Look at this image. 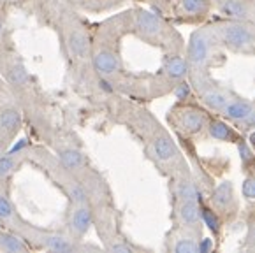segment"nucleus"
<instances>
[{
  "instance_id": "obj_1",
  "label": "nucleus",
  "mask_w": 255,
  "mask_h": 253,
  "mask_svg": "<svg viewBox=\"0 0 255 253\" xmlns=\"http://www.w3.org/2000/svg\"><path fill=\"white\" fill-rule=\"evenodd\" d=\"M220 39L227 48L234 51H252L255 48V32L252 26L240 19L220 25Z\"/></svg>"
},
{
  "instance_id": "obj_2",
  "label": "nucleus",
  "mask_w": 255,
  "mask_h": 253,
  "mask_svg": "<svg viewBox=\"0 0 255 253\" xmlns=\"http://www.w3.org/2000/svg\"><path fill=\"white\" fill-rule=\"evenodd\" d=\"M18 231L23 232L25 236H28L30 241H34L35 245L42 246V248L49 250V252L71 253L78 250L76 243L72 241L71 238L56 234V232H42V231H35V229H28V227H18Z\"/></svg>"
},
{
  "instance_id": "obj_3",
  "label": "nucleus",
  "mask_w": 255,
  "mask_h": 253,
  "mask_svg": "<svg viewBox=\"0 0 255 253\" xmlns=\"http://www.w3.org/2000/svg\"><path fill=\"white\" fill-rule=\"evenodd\" d=\"M210 49H211V37L204 30H197L194 32L188 41L187 49V62L192 67H203L204 63L210 58Z\"/></svg>"
},
{
  "instance_id": "obj_4",
  "label": "nucleus",
  "mask_w": 255,
  "mask_h": 253,
  "mask_svg": "<svg viewBox=\"0 0 255 253\" xmlns=\"http://www.w3.org/2000/svg\"><path fill=\"white\" fill-rule=\"evenodd\" d=\"M176 125L181 132L188 135L199 134L208 126V118L203 111L199 109H183V111L178 113Z\"/></svg>"
},
{
  "instance_id": "obj_5",
  "label": "nucleus",
  "mask_w": 255,
  "mask_h": 253,
  "mask_svg": "<svg viewBox=\"0 0 255 253\" xmlns=\"http://www.w3.org/2000/svg\"><path fill=\"white\" fill-rule=\"evenodd\" d=\"M92 222H94V213H92V208L88 206V202H85V204H74V209L71 213V220H69V227H71L72 234L76 238L85 236L90 231Z\"/></svg>"
},
{
  "instance_id": "obj_6",
  "label": "nucleus",
  "mask_w": 255,
  "mask_h": 253,
  "mask_svg": "<svg viewBox=\"0 0 255 253\" xmlns=\"http://www.w3.org/2000/svg\"><path fill=\"white\" fill-rule=\"evenodd\" d=\"M67 46L71 53L79 60L88 58L90 55V39H88L87 32L79 26H72L67 32Z\"/></svg>"
},
{
  "instance_id": "obj_7",
  "label": "nucleus",
  "mask_w": 255,
  "mask_h": 253,
  "mask_svg": "<svg viewBox=\"0 0 255 253\" xmlns=\"http://www.w3.org/2000/svg\"><path fill=\"white\" fill-rule=\"evenodd\" d=\"M178 220L181 222V225H185L190 231H195L201 224V206L199 202L192 201H178L176 208Z\"/></svg>"
},
{
  "instance_id": "obj_8",
  "label": "nucleus",
  "mask_w": 255,
  "mask_h": 253,
  "mask_svg": "<svg viewBox=\"0 0 255 253\" xmlns=\"http://www.w3.org/2000/svg\"><path fill=\"white\" fill-rule=\"evenodd\" d=\"M135 26L144 37H158L162 34V30H164V25L158 19V16L146 11H139L135 14Z\"/></svg>"
},
{
  "instance_id": "obj_9",
  "label": "nucleus",
  "mask_w": 255,
  "mask_h": 253,
  "mask_svg": "<svg viewBox=\"0 0 255 253\" xmlns=\"http://www.w3.org/2000/svg\"><path fill=\"white\" fill-rule=\"evenodd\" d=\"M94 67L102 78H109V76L118 72V58L117 55L109 49H99L94 55Z\"/></svg>"
},
{
  "instance_id": "obj_10",
  "label": "nucleus",
  "mask_w": 255,
  "mask_h": 253,
  "mask_svg": "<svg viewBox=\"0 0 255 253\" xmlns=\"http://www.w3.org/2000/svg\"><path fill=\"white\" fill-rule=\"evenodd\" d=\"M151 151H153L155 158L160 162H171L178 155V149L174 146V142L165 134L155 135L153 141H151Z\"/></svg>"
},
{
  "instance_id": "obj_11",
  "label": "nucleus",
  "mask_w": 255,
  "mask_h": 253,
  "mask_svg": "<svg viewBox=\"0 0 255 253\" xmlns=\"http://www.w3.org/2000/svg\"><path fill=\"white\" fill-rule=\"evenodd\" d=\"M255 106L252 104L250 101H245V99H234V101H229L227 106L224 108V116L231 122H238L241 123L243 120H247V116L252 113Z\"/></svg>"
},
{
  "instance_id": "obj_12",
  "label": "nucleus",
  "mask_w": 255,
  "mask_h": 253,
  "mask_svg": "<svg viewBox=\"0 0 255 253\" xmlns=\"http://www.w3.org/2000/svg\"><path fill=\"white\" fill-rule=\"evenodd\" d=\"M234 201V190L231 181H222L220 185L215 188L213 195H211V204L218 209V211H227Z\"/></svg>"
},
{
  "instance_id": "obj_13",
  "label": "nucleus",
  "mask_w": 255,
  "mask_h": 253,
  "mask_svg": "<svg viewBox=\"0 0 255 253\" xmlns=\"http://www.w3.org/2000/svg\"><path fill=\"white\" fill-rule=\"evenodd\" d=\"M58 156H60V164L64 169H67L69 172H78L81 171L83 167H85V155H83L79 149L76 148H65L62 149L60 153H58Z\"/></svg>"
},
{
  "instance_id": "obj_14",
  "label": "nucleus",
  "mask_w": 255,
  "mask_h": 253,
  "mask_svg": "<svg viewBox=\"0 0 255 253\" xmlns=\"http://www.w3.org/2000/svg\"><path fill=\"white\" fill-rule=\"evenodd\" d=\"M176 197L178 201H192V202H201L203 201V194L201 190L197 188L194 181L190 179H180L176 183Z\"/></svg>"
},
{
  "instance_id": "obj_15",
  "label": "nucleus",
  "mask_w": 255,
  "mask_h": 253,
  "mask_svg": "<svg viewBox=\"0 0 255 253\" xmlns=\"http://www.w3.org/2000/svg\"><path fill=\"white\" fill-rule=\"evenodd\" d=\"M203 102L208 106L210 109L213 111H224V108L227 106V102L231 101L229 95L224 92V90H218V88H210V90H204L203 95H201Z\"/></svg>"
},
{
  "instance_id": "obj_16",
  "label": "nucleus",
  "mask_w": 255,
  "mask_h": 253,
  "mask_svg": "<svg viewBox=\"0 0 255 253\" xmlns=\"http://www.w3.org/2000/svg\"><path fill=\"white\" fill-rule=\"evenodd\" d=\"M165 74L171 79H183L188 74V62L181 56H167L164 63Z\"/></svg>"
},
{
  "instance_id": "obj_17",
  "label": "nucleus",
  "mask_w": 255,
  "mask_h": 253,
  "mask_svg": "<svg viewBox=\"0 0 255 253\" xmlns=\"http://www.w3.org/2000/svg\"><path fill=\"white\" fill-rule=\"evenodd\" d=\"M21 125V118H19V113L16 109H4L0 113V132L5 135H14L16 130Z\"/></svg>"
},
{
  "instance_id": "obj_18",
  "label": "nucleus",
  "mask_w": 255,
  "mask_h": 253,
  "mask_svg": "<svg viewBox=\"0 0 255 253\" xmlns=\"http://www.w3.org/2000/svg\"><path fill=\"white\" fill-rule=\"evenodd\" d=\"M208 134L217 141H238V134L224 122H208Z\"/></svg>"
},
{
  "instance_id": "obj_19",
  "label": "nucleus",
  "mask_w": 255,
  "mask_h": 253,
  "mask_svg": "<svg viewBox=\"0 0 255 253\" xmlns=\"http://www.w3.org/2000/svg\"><path fill=\"white\" fill-rule=\"evenodd\" d=\"M0 250L9 253H21L26 252L28 246L19 236L11 234V232H0Z\"/></svg>"
},
{
  "instance_id": "obj_20",
  "label": "nucleus",
  "mask_w": 255,
  "mask_h": 253,
  "mask_svg": "<svg viewBox=\"0 0 255 253\" xmlns=\"http://www.w3.org/2000/svg\"><path fill=\"white\" fill-rule=\"evenodd\" d=\"M171 250L174 253H199V239H195L190 234L180 236L174 239Z\"/></svg>"
},
{
  "instance_id": "obj_21",
  "label": "nucleus",
  "mask_w": 255,
  "mask_h": 253,
  "mask_svg": "<svg viewBox=\"0 0 255 253\" xmlns=\"http://www.w3.org/2000/svg\"><path fill=\"white\" fill-rule=\"evenodd\" d=\"M222 14L229 16L233 19H245L247 18V5L241 2V0H224V4L220 7Z\"/></svg>"
},
{
  "instance_id": "obj_22",
  "label": "nucleus",
  "mask_w": 255,
  "mask_h": 253,
  "mask_svg": "<svg viewBox=\"0 0 255 253\" xmlns=\"http://www.w3.org/2000/svg\"><path fill=\"white\" fill-rule=\"evenodd\" d=\"M181 11L190 16H201L208 11L210 2L208 0H180Z\"/></svg>"
},
{
  "instance_id": "obj_23",
  "label": "nucleus",
  "mask_w": 255,
  "mask_h": 253,
  "mask_svg": "<svg viewBox=\"0 0 255 253\" xmlns=\"http://www.w3.org/2000/svg\"><path fill=\"white\" fill-rule=\"evenodd\" d=\"M67 194H69V197L72 199L74 204H85V202H88V192L79 181L67 183Z\"/></svg>"
},
{
  "instance_id": "obj_24",
  "label": "nucleus",
  "mask_w": 255,
  "mask_h": 253,
  "mask_svg": "<svg viewBox=\"0 0 255 253\" xmlns=\"http://www.w3.org/2000/svg\"><path fill=\"white\" fill-rule=\"evenodd\" d=\"M201 222H203L211 232H215V234L220 232V218H218V215L213 209L201 208Z\"/></svg>"
},
{
  "instance_id": "obj_25",
  "label": "nucleus",
  "mask_w": 255,
  "mask_h": 253,
  "mask_svg": "<svg viewBox=\"0 0 255 253\" xmlns=\"http://www.w3.org/2000/svg\"><path fill=\"white\" fill-rule=\"evenodd\" d=\"M0 220L7 222V224H14L16 220L14 206L11 204V201L4 194H0Z\"/></svg>"
},
{
  "instance_id": "obj_26",
  "label": "nucleus",
  "mask_w": 255,
  "mask_h": 253,
  "mask_svg": "<svg viewBox=\"0 0 255 253\" xmlns=\"http://www.w3.org/2000/svg\"><path fill=\"white\" fill-rule=\"evenodd\" d=\"M16 165H18V160L12 155H9V153L5 156H0V179L11 174L16 169Z\"/></svg>"
},
{
  "instance_id": "obj_27",
  "label": "nucleus",
  "mask_w": 255,
  "mask_h": 253,
  "mask_svg": "<svg viewBox=\"0 0 255 253\" xmlns=\"http://www.w3.org/2000/svg\"><path fill=\"white\" fill-rule=\"evenodd\" d=\"M192 95V86L188 85L187 81H181L180 85H176V88H174V97L178 99V101H187L188 97Z\"/></svg>"
},
{
  "instance_id": "obj_28",
  "label": "nucleus",
  "mask_w": 255,
  "mask_h": 253,
  "mask_svg": "<svg viewBox=\"0 0 255 253\" xmlns=\"http://www.w3.org/2000/svg\"><path fill=\"white\" fill-rule=\"evenodd\" d=\"M243 195L248 201H255V176H248L243 181Z\"/></svg>"
},
{
  "instance_id": "obj_29",
  "label": "nucleus",
  "mask_w": 255,
  "mask_h": 253,
  "mask_svg": "<svg viewBox=\"0 0 255 253\" xmlns=\"http://www.w3.org/2000/svg\"><path fill=\"white\" fill-rule=\"evenodd\" d=\"M238 153H240L241 160H243V164H245V165H248L252 160H254V153H252L250 146H248L245 141H240V142H238Z\"/></svg>"
},
{
  "instance_id": "obj_30",
  "label": "nucleus",
  "mask_w": 255,
  "mask_h": 253,
  "mask_svg": "<svg viewBox=\"0 0 255 253\" xmlns=\"http://www.w3.org/2000/svg\"><path fill=\"white\" fill-rule=\"evenodd\" d=\"M109 250H111V252H118V253L134 252V248H132L130 245H127L125 241H118V243H115V245H109Z\"/></svg>"
},
{
  "instance_id": "obj_31",
  "label": "nucleus",
  "mask_w": 255,
  "mask_h": 253,
  "mask_svg": "<svg viewBox=\"0 0 255 253\" xmlns=\"http://www.w3.org/2000/svg\"><path fill=\"white\" fill-rule=\"evenodd\" d=\"M213 250V243H211L210 238H204L199 241V253H208Z\"/></svg>"
},
{
  "instance_id": "obj_32",
  "label": "nucleus",
  "mask_w": 255,
  "mask_h": 253,
  "mask_svg": "<svg viewBox=\"0 0 255 253\" xmlns=\"http://www.w3.org/2000/svg\"><path fill=\"white\" fill-rule=\"evenodd\" d=\"M243 126L247 128V130H250V128H255V108L252 109V113L247 116V120H243Z\"/></svg>"
},
{
  "instance_id": "obj_33",
  "label": "nucleus",
  "mask_w": 255,
  "mask_h": 253,
  "mask_svg": "<svg viewBox=\"0 0 255 253\" xmlns=\"http://www.w3.org/2000/svg\"><path fill=\"white\" fill-rule=\"evenodd\" d=\"M101 86H102V90H106V92H111V90H113V88H111V86H109V83H108V81H106V79H104V78H102V79H101Z\"/></svg>"
},
{
  "instance_id": "obj_34",
  "label": "nucleus",
  "mask_w": 255,
  "mask_h": 253,
  "mask_svg": "<svg viewBox=\"0 0 255 253\" xmlns=\"http://www.w3.org/2000/svg\"><path fill=\"white\" fill-rule=\"evenodd\" d=\"M2 35H4V23L0 19V39H2Z\"/></svg>"
},
{
  "instance_id": "obj_35",
  "label": "nucleus",
  "mask_w": 255,
  "mask_h": 253,
  "mask_svg": "<svg viewBox=\"0 0 255 253\" xmlns=\"http://www.w3.org/2000/svg\"><path fill=\"white\" fill-rule=\"evenodd\" d=\"M250 142H252V144H254V146H255V132H254V134H252V135H250Z\"/></svg>"
},
{
  "instance_id": "obj_36",
  "label": "nucleus",
  "mask_w": 255,
  "mask_h": 253,
  "mask_svg": "<svg viewBox=\"0 0 255 253\" xmlns=\"http://www.w3.org/2000/svg\"><path fill=\"white\" fill-rule=\"evenodd\" d=\"M11 2H18V0H11Z\"/></svg>"
}]
</instances>
